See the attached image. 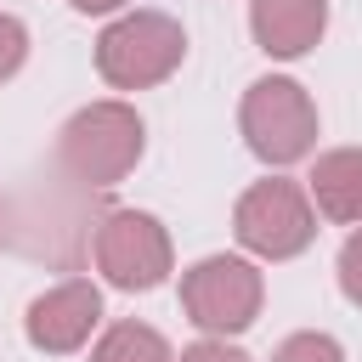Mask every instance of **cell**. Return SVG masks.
<instances>
[{"label": "cell", "mask_w": 362, "mask_h": 362, "mask_svg": "<svg viewBox=\"0 0 362 362\" xmlns=\"http://www.w3.org/2000/svg\"><path fill=\"white\" fill-rule=\"evenodd\" d=\"M328 28V0H249V34L266 57H305Z\"/></svg>", "instance_id": "8"}, {"label": "cell", "mask_w": 362, "mask_h": 362, "mask_svg": "<svg viewBox=\"0 0 362 362\" xmlns=\"http://www.w3.org/2000/svg\"><path fill=\"white\" fill-rule=\"evenodd\" d=\"M238 124H243V141L260 164H300L311 147H317V102L305 96L300 79L288 74H266L243 90V107H238Z\"/></svg>", "instance_id": "3"}, {"label": "cell", "mask_w": 362, "mask_h": 362, "mask_svg": "<svg viewBox=\"0 0 362 362\" xmlns=\"http://www.w3.org/2000/svg\"><path fill=\"white\" fill-rule=\"evenodd\" d=\"M339 294L351 300V305H362V226L345 238V249H339Z\"/></svg>", "instance_id": "13"}, {"label": "cell", "mask_w": 362, "mask_h": 362, "mask_svg": "<svg viewBox=\"0 0 362 362\" xmlns=\"http://www.w3.org/2000/svg\"><path fill=\"white\" fill-rule=\"evenodd\" d=\"M232 232H238V243H243L249 255H260V260H294V255H305L311 238H317V209H311L305 187L272 175V181H255V187L238 198Z\"/></svg>", "instance_id": "4"}, {"label": "cell", "mask_w": 362, "mask_h": 362, "mask_svg": "<svg viewBox=\"0 0 362 362\" xmlns=\"http://www.w3.org/2000/svg\"><path fill=\"white\" fill-rule=\"evenodd\" d=\"M272 362H345V351L334 334H288L272 351Z\"/></svg>", "instance_id": "11"}, {"label": "cell", "mask_w": 362, "mask_h": 362, "mask_svg": "<svg viewBox=\"0 0 362 362\" xmlns=\"http://www.w3.org/2000/svg\"><path fill=\"white\" fill-rule=\"evenodd\" d=\"M96 322H102V288L85 283V277H68V283H57V288H45V294L28 300L23 334L45 356H68V351H79L90 339Z\"/></svg>", "instance_id": "7"}, {"label": "cell", "mask_w": 362, "mask_h": 362, "mask_svg": "<svg viewBox=\"0 0 362 362\" xmlns=\"http://www.w3.org/2000/svg\"><path fill=\"white\" fill-rule=\"evenodd\" d=\"M305 198L339 221V226H362V147H334L311 164L305 175Z\"/></svg>", "instance_id": "9"}, {"label": "cell", "mask_w": 362, "mask_h": 362, "mask_svg": "<svg viewBox=\"0 0 362 362\" xmlns=\"http://www.w3.org/2000/svg\"><path fill=\"white\" fill-rule=\"evenodd\" d=\"M181 362H249V356H243L238 345H226V339H215V334H209V339L187 345V351H181Z\"/></svg>", "instance_id": "14"}, {"label": "cell", "mask_w": 362, "mask_h": 362, "mask_svg": "<svg viewBox=\"0 0 362 362\" xmlns=\"http://www.w3.org/2000/svg\"><path fill=\"white\" fill-rule=\"evenodd\" d=\"M147 147V124L130 102H90L57 130V164L79 187H113L136 170Z\"/></svg>", "instance_id": "1"}, {"label": "cell", "mask_w": 362, "mask_h": 362, "mask_svg": "<svg viewBox=\"0 0 362 362\" xmlns=\"http://www.w3.org/2000/svg\"><path fill=\"white\" fill-rule=\"evenodd\" d=\"M23 62H28V28H23V17L0 11V85H6Z\"/></svg>", "instance_id": "12"}, {"label": "cell", "mask_w": 362, "mask_h": 362, "mask_svg": "<svg viewBox=\"0 0 362 362\" xmlns=\"http://www.w3.org/2000/svg\"><path fill=\"white\" fill-rule=\"evenodd\" d=\"M90 362H175V356H170V339L158 328H147V322H113L96 339Z\"/></svg>", "instance_id": "10"}, {"label": "cell", "mask_w": 362, "mask_h": 362, "mask_svg": "<svg viewBox=\"0 0 362 362\" xmlns=\"http://www.w3.org/2000/svg\"><path fill=\"white\" fill-rule=\"evenodd\" d=\"M260 300H266V283L238 255H204L198 266L181 272V311L215 339L243 334L260 317Z\"/></svg>", "instance_id": "6"}, {"label": "cell", "mask_w": 362, "mask_h": 362, "mask_svg": "<svg viewBox=\"0 0 362 362\" xmlns=\"http://www.w3.org/2000/svg\"><path fill=\"white\" fill-rule=\"evenodd\" d=\"M90 255H96V272L124 288V294H147L170 277L175 266V249H170V232L158 215L147 209H113L96 221V238H90Z\"/></svg>", "instance_id": "5"}, {"label": "cell", "mask_w": 362, "mask_h": 362, "mask_svg": "<svg viewBox=\"0 0 362 362\" xmlns=\"http://www.w3.org/2000/svg\"><path fill=\"white\" fill-rule=\"evenodd\" d=\"M187 57V34L164 11H124L96 34V74L113 90H147L164 85Z\"/></svg>", "instance_id": "2"}, {"label": "cell", "mask_w": 362, "mask_h": 362, "mask_svg": "<svg viewBox=\"0 0 362 362\" xmlns=\"http://www.w3.org/2000/svg\"><path fill=\"white\" fill-rule=\"evenodd\" d=\"M68 6H74L79 17H102V11H119L124 0H68Z\"/></svg>", "instance_id": "15"}]
</instances>
